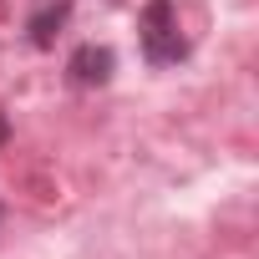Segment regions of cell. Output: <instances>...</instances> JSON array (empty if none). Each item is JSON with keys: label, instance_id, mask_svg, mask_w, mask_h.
Listing matches in <instances>:
<instances>
[{"label": "cell", "instance_id": "cell-1", "mask_svg": "<svg viewBox=\"0 0 259 259\" xmlns=\"http://www.w3.org/2000/svg\"><path fill=\"white\" fill-rule=\"evenodd\" d=\"M138 31H143V51H148L153 66H168V61L183 56V36H178V11H173V0H148Z\"/></svg>", "mask_w": 259, "mask_h": 259}, {"label": "cell", "instance_id": "cell-2", "mask_svg": "<svg viewBox=\"0 0 259 259\" xmlns=\"http://www.w3.org/2000/svg\"><path fill=\"white\" fill-rule=\"evenodd\" d=\"M66 71H71L76 87H102V81L112 76V51H107V46H81V51L66 61Z\"/></svg>", "mask_w": 259, "mask_h": 259}, {"label": "cell", "instance_id": "cell-3", "mask_svg": "<svg viewBox=\"0 0 259 259\" xmlns=\"http://www.w3.org/2000/svg\"><path fill=\"white\" fill-rule=\"evenodd\" d=\"M66 21V6H51V11H41L36 21H31V41L36 46H51V36H56V26Z\"/></svg>", "mask_w": 259, "mask_h": 259}, {"label": "cell", "instance_id": "cell-4", "mask_svg": "<svg viewBox=\"0 0 259 259\" xmlns=\"http://www.w3.org/2000/svg\"><path fill=\"white\" fill-rule=\"evenodd\" d=\"M6 133H11V127H6V112H0V143H6Z\"/></svg>", "mask_w": 259, "mask_h": 259}]
</instances>
